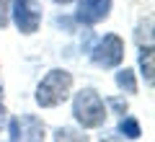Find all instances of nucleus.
<instances>
[{
	"label": "nucleus",
	"instance_id": "10",
	"mask_svg": "<svg viewBox=\"0 0 155 142\" xmlns=\"http://www.w3.org/2000/svg\"><path fill=\"white\" fill-rule=\"evenodd\" d=\"M52 142H91V137L85 134V129H75V127H57Z\"/></svg>",
	"mask_w": 155,
	"mask_h": 142
},
{
	"label": "nucleus",
	"instance_id": "13",
	"mask_svg": "<svg viewBox=\"0 0 155 142\" xmlns=\"http://www.w3.org/2000/svg\"><path fill=\"white\" fill-rule=\"evenodd\" d=\"M11 26V0H0V31Z\"/></svg>",
	"mask_w": 155,
	"mask_h": 142
},
{
	"label": "nucleus",
	"instance_id": "8",
	"mask_svg": "<svg viewBox=\"0 0 155 142\" xmlns=\"http://www.w3.org/2000/svg\"><path fill=\"white\" fill-rule=\"evenodd\" d=\"M114 83H116V88L122 93H127V96H134V93L140 91V85H137V72L132 70V67H116V75H114Z\"/></svg>",
	"mask_w": 155,
	"mask_h": 142
},
{
	"label": "nucleus",
	"instance_id": "7",
	"mask_svg": "<svg viewBox=\"0 0 155 142\" xmlns=\"http://www.w3.org/2000/svg\"><path fill=\"white\" fill-rule=\"evenodd\" d=\"M137 67H140V75H142L145 85L153 91V85H155V54H153V44H142V47H140Z\"/></svg>",
	"mask_w": 155,
	"mask_h": 142
},
{
	"label": "nucleus",
	"instance_id": "6",
	"mask_svg": "<svg viewBox=\"0 0 155 142\" xmlns=\"http://www.w3.org/2000/svg\"><path fill=\"white\" fill-rule=\"evenodd\" d=\"M18 142H47V124L36 114L18 116Z\"/></svg>",
	"mask_w": 155,
	"mask_h": 142
},
{
	"label": "nucleus",
	"instance_id": "11",
	"mask_svg": "<svg viewBox=\"0 0 155 142\" xmlns=\"http://www.w3.org/2000/svg\"><path fill=\"white\" fill-rule=\"evenodd\" d=\"M104 104H106V109H111V114H116V116H124L129 111V104H127L124 96H106Z\"/></svg>",
	"mask_w": 155,
	"mask_h": 142
},
{
	"label": "nucleus",
	"instance_id": "2",
	"mask_svg": "<svg viewBox=\"0 0 155 142\" xmlns=\"http://www.w3.org/2000/svg\"><path fill=\"white\" fill-rule=\"evenodd\" d=\"M72 101V119L80 124V129H101L109 119V109H106L104 98L96 88H80L78 93L70 96Z\"/></svg>",
	"mask_w": 155,
	"mask_h": 142
},
{
	"label": "nucleus",
	"instance_id": "14",
	"mask_svg": "<svg viewBox=\"0 0 155 142\" xmlns=\"http://www.w3.org/2000/svg\"><path fill=\"white\" fill-rule=\"evenodd\" d=\"M5 121H8V109L3 104V88H0V129L5 127Z\"/></svg>",
	"mask_w": 155,
	"mask_h": 142
},
{
	"label": "nucleus",
	"instance_id": "15",
	"mask_svg": "<svg viewBox=\"0 0 155 142\" xmlns=\"http://www.w3.org/2000/svg\"><path fill=\"white\" fill-rule=\"evenodd\" d=\"M54 5H70V3H75V0H52Z\"/></svg>",
	"mask_w": 155,
	"mask_h": 142
},
{
	"label": "nucleus",
	"instance_id": "4",
	"mask_svg": "<svg viewBox=\"0 0 155 142\" xmlns=\"http://www.w3.org/2000/svg\"><path fill=\"white\" fill-rule=\"evenodd\" d=\"M41 3L39 0H11V23L16 26L18 34L23 36H31L41 28Z\"/></svg>",
	"mask_w": 155,
	"mask_h": 142
},
{
	"label": "nucleus",
	"instance_id": "5",
	"mask_svg": "<svg viewBox=\"0 0 155 142\" xmlns=\"http://www.w3.org/2000/svg\"><path fill=\"white\" fill-rule=\"evenodd\" d=\"M75 13H72V21L78 26L93 28L98 23H104L111 16V8H114V0H75Z\"/></svg>",
	"mask_w": 155,
	"mask_h": 142
},
{
	"label": "nucleus",
	"instance_id": "16",
	"mask_svg": "<svg viewBox=\"0 0 155 142\" xmlns=\"http://www.w3.org/2000/svg\"><path fill=\"white\" fill-rule=\"evenodd\" d=\"M101 142H116V140H104V137H101Z\"/></svg>",
	"mask_w": 155,
	"mask_h": 142
},
{
	"label": "nucleus",
	"instance_id": "9",
	"mask_svg": "<svg viewBox=\"0 0 155 142\" xmlns=\"http://www.w3.org/2000/svg\"><path fill=\"white\" fill-rule=\"evenodd\" d=\"M116 137L119 140H140L142 137V124H140V119H134V116H119V124H116Z\"/></svg>",
	"mask_w": 155,
	"mask_h": 142
},
{
	"label": "nucleus",
	"instance_id": "3",
	"mask_svg": "<svg viewBox=\"0 0 155 142\" xmlns=\"http://www.w3.org/2000/svg\"><path fill=\"white\" fill-rule=\"evenodd\" d=\"M124 39L119 34H104L96 39V44L88 49L91 62L101 70H116L124 62Z\"/></svg>",
	"mask_w": 155,
	"mask_h": 142
},
{
	"label": "nucleus",
	"instance_id": "1",
	"mask_svg": "<svg viewBox=\"0 0 155 142\" xmlns=\"http://www.w3.org/2000/svg\"><path fill=\"white\" fill-rule=\"evenodd\" d=\"M72 78L70 70L65 67H52L41 80L36 83V91H34V101H36L39 109H57V106L67 104L72 96Z\"/></svg>",
	"mask_w": 155,
	"mask_h": 142
},
{
	"label": "nucleus",
	"instance_id": "12",
	"mask_svg": "<svg viewBox=\"0 0 155 142\" xmlns=\"http://www.w3.org/2000/svg\"><path fill=\"white\" fill-rule=\"evenodd\" d=\"M134 39H137L140 47H142V44H153V18H150V16L137 26V31H134Z\"/></svg>",
	"mask_w": 155,
	"mask_h": 142
}]
</instances>
